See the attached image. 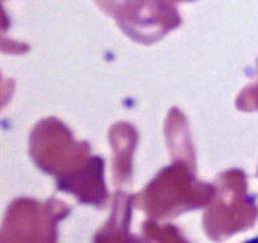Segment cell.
Masks as SVG:
<instances>
[{
	"label": "cell",
	"instance_id": "obj_1",
	"mask_svg": "<svg viewBox=\"0 0 258 243\" xmlns=\"http://www.w3.org/2000/svg\"><path fill=\"white\" fill-rule=\"evenodd\" d=\"M114 15L128 33H139L143 29L167 30L179 22L178 12L169 0H123Z\"/></svg>",
	"mask_w": 258,
	"mask_h": 243
},
{
	"label": "cell",
	"instance_id": "obj_2",
	"mask_svg": "<svg viewBox=\"0 0 258 243\" xmlns=\"http://www.w3.org/2000/svg\"><path fill=\"white\" fill-rule=\"evenodd\" d=\"M96 2L105 12L112 13L123 0H96Z\"/></svg>",
	"mask_w": 258,
	"mask_h": 243
}]
</instances>
